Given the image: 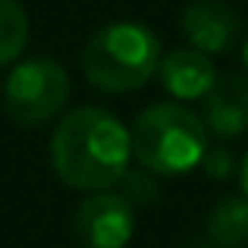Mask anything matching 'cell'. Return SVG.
<instances>
[{"mask_svg": "<svg viewBox=\"0 0 248 248\" xmlns=\"http://www.w3.org/2000/svg\"><path fill=\"white\" fill-rule=\"evenodd\" d=\"M132 145L129 129L110 110L79 107L66 113L50 139V164L54 173L79 192L113 188L129 170Z\"/></svg>", "mask_w": 248, "mask_h": 248, "instance_id": "obj_1", "label": "cell"}, {"mask_svg": "<svg viewBox=\"0 0 248 248\" xmlns=\"http://www.w3.org/2000/svg\"><path fill=\"white\" fill-rule=\"evenodd\" d=\"M207 126L201 116L173 101L141 110L129 132L132 157L154 176H182L201 164L207 151Z\"/></svg>", "mask_w": 248, "mask_h": 248, "instance_id": "obj_2", "label": "cell"}, {"mask_svg": "<svg viewBox=\"0 0 248 248\" xmlns=\"http://www.w3.org/2000/svg\"><path fill=\"white\" fill-rule=\"evenodd\" d=\"M160 41L151 29L139 22H110L94 31L82 54L85 79L94 88L123 94L139 91L157 76L160 66Z\"/></svg>", "mask_w": 248, "mask_h": 248, "instance_id": "obj_3", "label": "cell"}, {"mask_svg": "<svg viewBox=\"0 0 248 248\" xmlns=\"http://www.w3.org/2000/svg\"><path fill=\"white\" fill-rule=\"evenodd\" d=\"M73 91V79L63 63L35 57L10 69L3 82V107L22 126H44L63 113Z\"/></svg>", "mask_w": 248, "mask_h": 248, "instance_id": "obj_4", "label": "cell"}, {"mask_svg": "<svg viewBox=\"0 0 248 248\" xmlns=\"http://www.w3.org/2000/svg\"><path fill=\"white\" fill-rule=\"evenodd\" d=\"M73 226L85 248H126L135 232L132 201L110 188L91 192L76 211Z\"/></svg>", "mask_w": 248, "mask_h": 248, "instance_id": "obj_5", "label": "cell"}, {"mask_svg": "<svg viewBox=\"0 0 248 248\" xmlns=\"http://www.w3.org/2000/svg\"><path fill=\"white\" fill-rule=\"evenodd\" d=\"M182 35L201 54H223L239 38V16L223 0H192L182 13Z\"/></svg>", "mask_w": 248, "mask_h": 248, "instance_id": "obj_6", "label": "cell"}, {"mask_svg": "<svg viewBox=\"0 0 248 248\" xmlns=\"http://www.w3.org/2000/svg\"><path fill=\"white\" fill-rule=\"evenodd\" d=\"M204 126L220 139H239L248 129V76H217L204 97Z\"/></svg>", "mask_w": 248, "mask_h": 248, "instance_id": "obj_7", "label": "cell"}, {"mask_svg": "<svg viewBox=\"0 0 248 248\" xmlns=\"http://www.w3.org/2000/svg\"><path fill=\"white\" fill-rule=\"evenodd\" d=\"M157 76L160 85L179 101H198L217 82V69H214L211 57L195 47H176L167 57H160Z\"/></svg>", "mask_w": 248, "mask_h": 248, "instance_id": "obj_8", "label": "cell"}, {"mask_svg": "<svg viewBox=\"0 0 248 248\" xmlns=\"http://www.w3.org/2000/svg\"><path fill=\"white\" fill-rule=\"evenodd\" d=\"M207 242L217 248H242L248 245V198L230 195L214 204L207 217Z\"/></svg>", "mask_w": 248, "mask_h": 248, "instance_id": "obj_9", "label": "cell"}, {"mask_svg": "<svg viewBox=\"0 0 248 248\" xmlns=\"http://www.w3.org/2000/svg\"><path fill=\"white\" fill-rule=\"evenodd\" d=\"M29 41V16L19 0H0V66L19 60Z\"/></svg>", "mask_w": 248, "mask_h": 248, "instance_id": "obj_10", "label": "cell"}, {"mask_svg": "<svg viewBox=\"0 0 248 248\" xmlns=\"http://www.w3.org/2000/svg\"><path fill=\"white\" fill-rule=\"evenodd\" d=\"M116 186H120V195L126 201H132V204H151V201L157 198V179H154V173L145 170V167L126 170Z\"/></svg>", "mask_w": 248, "mask_h": 248, "instance_id": "obj_11", "label": "cell"}, {"mask_svg": "<svg viewBox=\"0 0 248 248\" xmlns=\"http://www.w3.org/2000/svg\"><path fill=\"white\" fill-rule=\"evenodd\" d=\"M201 167L207 170L211 179H226V176L236 170V157H232V151L223 148V145H207L204 157H201Z\"/></svg>", "mask_w": 248, "mask_h": 248, "instance_id": "obj_12", "label": "cell"}, {"mask_svg": "<svg viewBox=\"0 0 248 248\" xmlns=\"http://www.w3.org/2000/svg\"><path fill=\"white\" fill-rule=\"evenodd\" d=\"M239 176H242V195L248 198V154H245V160H242V173H239Z\"/></svg>", "mask_w": 248, "mask_h": 248, "instance_id": "obj_13", "label": "cell"}, {"mask_svg": "<svg viewBox=\"0 0 248 248\" xmlns=\"http://www.w3.org/2000/svg\"><path fill=\"white\" fill-rule=\"evenodd\" d=\"M242 57H245V73H248V41H245V54Z\"/></svg>", "mask_w": 248, "mask_h": 248, "instance_id": "obj_14", "label": "cell"}, {"mask_svg": "<svg viewBox=\"0 0 248 248\" xmlns=\"http://www.w3.org/2000/svg\"><path fill=\"white\" fill-rule=\"evenodd\" d=\"M198 248H217V245H214V242H207V245H198Z\"/></svg>", "mask_w": 248, "mask_h": 248, "instance_id": "obj_15", "label": "cell"}]
</instances>
